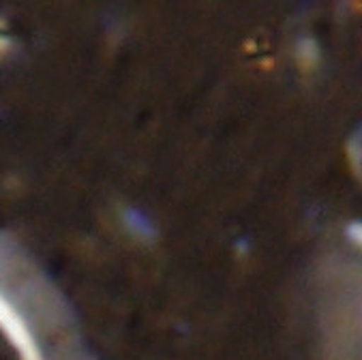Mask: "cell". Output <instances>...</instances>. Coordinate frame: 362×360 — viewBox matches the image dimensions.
<instances>
[{
    "label": "cell",
    "instance_id": "1",
    "mask_svg": "<svg viewBox=\"0 0 362 360\" xmlns=\"http://www.w3.org/2000/svg\"><path fill=\"white\" fill-rule=\"evenodd\" d=\"M0 330L5 332L22 360H45V354L35 339L28 322L3 292H0Z\"/></svg>",
    "mask_w": 362,
    "mask_h": 360
},
{
    "label": "cell",
    "instance_id": "2",
    "mask_svg": "<svg viewBox=\"0 0 362 360\" xmlns=\"http://www.w3.org/2000/svg\"><path fill=\"white\" fill-rule=\"evenodd\" d=\"M294 56L300 66L315 69L322 60V47L320 41L313 35H300L294 43Z\"/></svg>",
    "mask_w": 362,
    "mask_h": 360
},
{
    "label": "cell",
    "instance_id": "3",
    "mask_svg": "<svg viewBox=\"0 0 362 360\" xmlns=\"http://www.w3.org/2000/svg\"><path fill=\"white\" fill-rule=\"evenodd\" d=\"M122 221H124V226L135 234V236H139V238H153L155 236V232H157V228H155V223L151 221V217L146 212H141L139 208H127L124 210V214H122Z\"/></svg>",
    "mask_w": 362,
    "mask_h": 360
}]
</instances>
